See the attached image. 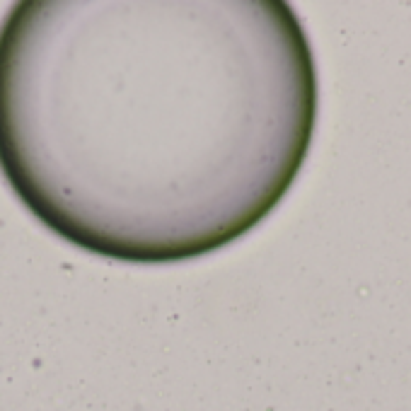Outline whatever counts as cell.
<instances>
[{
  "label": "cell",
  "instance_id": "obj_1",
  "mask_svg": "<svg viewBox=\"0 0 411 411\" xmlns=\"http://www.w3.org/2000/svg\"><path fill=\"white\" fill-rule=\"evenodd\" d=\"M315 122V61L281 0H25L0 27V172L107 259L242 237L293 186Z\"/></svg>",
  "mask_w": 411,
  "mask_h": 411
}]
</instances>
